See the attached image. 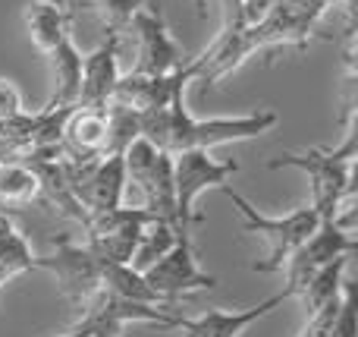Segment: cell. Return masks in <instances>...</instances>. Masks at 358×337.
Listing matches in <instances>:
<instances>
[{
    "label": "cell",
    "mask_w": 358,
    "mask_h": 337,
    "mask_svg": "<svg viewBox=\"0 0 358 337\" xmlns=\"http://www.w3.org/2000/svg\"><path fill=\"white\" fill-rule=\"evenodd\" d=\"M142 123V136L151 145L170 151H189V149H214L223 142H242V139L264 136L267 130L277 126V114L273 111H258V114H242V117H210V120H195L185 111V101L179 98L167 107L138 114Z\"/></svg>",
    "instance_id": "6da1fadb"
},
{
    "label": "cell",
    "mask_w": 358,
    "mask_h": 337,
    "mask_svg": "<svg viewBox=\"0 0 358 337\" xmlns=\"http://www.w3.org/2000/svg\"><path fill=\"white\" fill-rule=\"evenodd\" d=\"M324 10H330V6H343V10L349 13V22L355 25V13H358V0H321Z\"/></svg>",
    "instance_id": "f1b7e54d"
},
{
    "label": "cell",
    "mask_w": 358,
    "mask_h": 337,
    "mask_svg": "<svg viewBox=\"0 0 358 337\" xmlns=\"http://www.w3.org/2000/svg\"><path fill=\"white\" fill-rule=\"evenodd\" d=\"M157 221L155 214H148L145 208H129V205H117L110 212L92 214L85 221V240L82 243L94 252V256L107 259V262H132V252H136L138 240H142L145 227Z\"/></svg>",
    "instance_id": "ba28073f"
},
{
    "label": "cell",
    "mask_w": 358,
    "mask_h": 337,
    "mask_svg": "<svg viewBox=\"0 0 358 337\" xmlns=\"http://www.w3.org/2000/svg\"><path fill=\"white\" fill-rule=\"evenodd\" d=\"M25 104H22V95L13 82H3L0 79V120H10L16 114H22Z\"/></svg>",
    "instance_id": "83f0119b"
},
{
    "label": "cell",
    "mask_w": 358,
    "mask_h": 337,
    "mask_svg": "<svg viewBox=\"0 0 358 337\" xmlns=\"http://www.w3.org/2000/svg\"><path fill=\"white\" fill-rule=\"evenodd\" d=\"M57 4H69V0H57Z\"/></svg>",
    "instance_id": "4dcf8cb0"
},
{
    "label": "cell",
    "mask_w": 358,
    "mask_h": 337,
    "mask_svg": "<svg viewBox=\"0 0 358 337\" xmlns=\"http://www.w3.org/2000/svg\"><path fill=\"white\" fill-rule=\"evenodd\" d=\"M138 136H142L138 114L107 101V155H123Z\"/></svg>",
    "instance_id": "603a6c76"
},
{
    "label": "cell",
    "mask_w": 358,
    "mask_h": 337,
    "mask_svg": "<svg viewBox=\"0 0 358 337\" xmlns=\"http://www.w3.org/2000/svg\"><path fill=\"white\" fill-rule=\"evenodd\" d=\"M255 57V44L248 35V25H223V32L195 57L198 60V79L204 92L217 85L223 76H229L233 69H239L242 63Z\"/></svg>",
    "instance_id": "9a60e30c"
},
{
    "label": "cell",
    "mask_w": 358,
    "mask_h": 337,
    "mask_svg": "<svg viewBox=\"0 0 358 337\" xmlns=\"http://www.w3.org/2000/svg\"><path fill=\"white\" fill-rule=\"evenodd\" d=\"M50 69H54V95L44 107H73L79 101V82H82V50L73 44V38H63L48 54Z\"/></svg>",
    "instance_id": "d6986e66"
},
{
    "label": "cell",
    "mask_w": 358,
    "mask_h": 337,
    "mask_svg": "<svg viewBox=\"0 0 358 337\" xmlns=\"http://www.w3.org/2000/svg\"><path fill=\"white\" fill-rule=\"evenodd\" d=\"M142 277L170 309H176V303L182 296H192L198 290H214L220 284L214 275L198 268L195 252H192V240H176L157 262H151L142 271Z\"/></svg>",
    "instance_id": "9c48e42d"
},
{
    "label": "cell",
    "mask_w": 358,
    "mask_h": 337,
    "mask_svg": "<svg viewBox=\"0 0 358 337\" xmlns=\"http://www.w3.org/2000/svg\"><path fill=\"white\" fill-rule=\"evenodd\" d=\"M79 6L98 19L101 29H104V35L126 38V32H129L136 13L145 6V0H82Z\"/></svg>",
    "instance_id": "7402d4cb"
},
{
    "label": "cell",
    "mask_w": 358,
    "mask_h": 337,
    "mask_svg": "<svg viewBox=\"0 0 358 337\" xmlns=\"http://www.w3.org/2000/svg\"><path fill=\"white\" fill-rule=\"evenodd\" d=\"M340 256H355V237L349 231H343L340 224H334V221H321V224L315 227V233H311L283 265L286 287L292 290V296H296V290L302 287L317 268H324L327 262H334V259H340Z\"/></svg>",
    "instance_id": "7c38bea8"
},
{
    "label": "cell",
    "mask_w": 358,
    "mask_h": 337,
    "mask_svg": "<svg viewBox=\"0 0 358 337\" xmlns=\"http://www.w3.org/2000/svg\"><path fill=\"white\" fill-rule=\"evenodd\" d=\"M286 300H292L289 287H286L283 294L267 296L264 303H258V306H252V309H236V312L208 309V312L198 315V319H182V315H176L173 331H179V337H239V334H245L255 322H261L277 306H283Z\"/></svg>",
    "instance_id": "4fadbf2b"
},
{
    "label": "cell",
    "mask_w": 358,
    "mask_h": 337,
    "mask_svg": "<svg viewBox=\"0 0 358 337\" xmlns=\"http://www.w3.org/2000/svg\"><path fill=\"white\" fill-rule=\"evenodd\" d=\"M198 79V60H185L173 73H120L117 85H113L110 101L113 104H123L136 114L145 111H157V107H167L173 101L185 98V85Z\"/></svg>",
    "instance_id": "30bf717a"
},
{
    "label": "cell",
    "mask_w": 358,
    "mask_h": 337,
    "mask_svg": "<svg viewBox=\"0 0 358 337\" xmlns=\"http://www.w3.org/2000/svg\"><path fill=\"white\" fill-rule=\"evenodd\" d=\"M204 6H208V0H195V13H198V16H204Z\"/></svg>",
    "instance_id": "f546056e"
},
{
    "label": "cell",
    "mask_w": 358,
    "mask_h": 337,
    "mask_svg": "<svg viewBox=\"0 0 358 337\" xmlns=\"http://www.w3.org/2000/svg\"><path fill=\"white\" fill-rule=\"evenodd\" d=\"M220 193L233 202V208L242 214V231L252 233L255 240L267 246V256L261 262H255V271H283L286 259L315 233V227L321 224V214L308 205L296 208V212L283 214V218H271V214L258 212L248 199H242L239 193H233L229 186H220Z\"/></svg>",
    "instance_id": "3957f363"
},
{
    "label": "cell",
    "mask_w": 358,
    "mask_h": 337,
    "mask_svg": "<svg viewBox=\"0 0 358 337\" xmlns=\"http://www.w3.org/2000/svg\"><path fill=\"white\" fill-rule=\"evenodd\" d=\"M25 167L35 174L38 180V195L35 202L48 205L57 218H66V221H76V224L85 227L88 221V212L82 208V202L76 199L73 186H69L66 174H63V164H60V151L57 155H41V158H31L25 161Z\"/></svg>",
    "instance_id": "e0dca14e"
},
{
    "label": "cell",
    "mask_w": 358,
    "mask_h": 337,
    "mask_svg": "<svg viewBox=\"0 0 358 337\" xmlns=\"http://www.w3.org/2000/svg\"><path fill=\"white\" fill-rule=\"evenodd\" d=\"M273 0H223L227 6V22L229 25H255L267 10H271Z\"/></svg>",
    "instance_id": "484cf974"
},
{
    "label": "cell",
    "mask_w": 358,
    "mask_h": 337,
    "mask_svg": "<svg viewBox=\"0 0 358 337\" xmlns=\"http://www.w3.org/2000/svg\"><path fill=\"white\" fill-rule=\"evenodd\" d=\"M126 183L142 193L145 212L155 214L157 221L170 224L179 240H189V231H182L176 214V189H173V155L157 145H151L145 136H138L129 149L123 151Z\"/></svg>",
    "instance_id": "277c9868"
},
{
    "label": "cell",
    "mask_w": 358,
    "mask_h": 337,
    "mask_svg": "<svg viewBox=\"0 0 358 337\" xmlns=\"http://www.w3.org/2000/svg\"><path fill=\"white\" fill-rule=\"evenodd\" d=\"M29 268H35V256H31L29 243L16 231V224L0 212V290L6 287V281H13Z\"/></svg>",
    "instance_id": "44dd1931"
},
{
    "label": "cell",
    "mask_w": 358,
    "mask_h": 337,
    "mask_svg": "<svg viewBox=\"0 0 358 337\" xmlns=\"http://www.w3.org/2000/svg\"><path fill=\"white\" fill-rule=\"evenodd\" d=\"M327 337H358V328H355V290H352V284L349 281H346V287H343L340 309H336V319H334V325H330Z\"/></svg>",
    "instance_id": "4316f807"
},
{
    "label": "cell",
    "mask_w": 358,
    "mask_h": 337,
    "mask_svg": "<svg viewBox=\"0 0 358 337\" xmlns=\"http://www.w3.org/2000/svg\"><path fill=\"white\" fill-rule=\"evenodd\" d=\"M126 35L136 41V67H132V73H151V76L173 73V69H179L185 63L182 48H179L176 38L170 35L161 10L142 6Z\"/></svg>",
    "instance_id": "8fae6325"
},
{
    "label": "cell",
    "mask_w": 358,
    "mask_h": 337,
    "mask_svg": "<svg viewBox=\"0 0 358 337\" xmlns=\"http://www.w3.org/2000/svg\"><path fill=\"white\" fill-rule=\"evenodd\" d=\"M355 158H358V114L349 104V120L343 142L336 149H308V151H283L267 167H296L308 174L311 183V208L321 221H334L346 202L355 199Z\"/></svg>",
    "instance_id": "7a4b0ae2"
},
{
    "label": "cell",
    "mask_w": 358,
    "mask_h": 337,
    "mask_svg": "<svg viewBox=\"0 0 358 337\" xmlns=\"http://www.w3.org/2000/svg\"><path fill=\"white\" fill-rule=\"evenodd\" d=\"M22 19H25L31 44L41 54H50L69 35L73 10H69V4H57V0H31V4H25Z\"/></svg>",
    "instance_id": "ac0fdd59"
},
{
    "label": "cell",
    "mask_w": 358,
    "mask_h": 337,
    "mask_svg": "<svg viewBox=\"0 0 358 337\" xmlns=\"http://www.w3.org/2000/svg\"><path fill=\"white\" fill-rule=\"evenodd\" d=\"M107 155V104L69 111L60 132V158L69 161H98Z\"/></svg>",
    "instance_id": "5bb4252c"
},
{
    "label": "cell",
    "mask_w": 358,
    "mask_h": 337,
    "mask_svg": "<svg viewBox=\"0 0 358 337\" xmlns=\"http://www.w3.org/2000/svg\"><path fill=\"white\" fill-rule=\"evenodd\" d=\"M120 48H123V38L104 35V41L92 54H82V82L76 104L98 107L110 101L113 85L120 79Z\"/></svg>",
    "instance_id": "2e32d148"
},
{
    "label": "cell",
    "mask_w": 358,
    "mask_h": 337,
    "mask_svg": "<svg viewBox=\"0 0 358 337\" xmlns=\"http://www.w3.org/2000/svg\"><path fill=\"white\" fill-rule=\"evenodd\" d=\"M239 174L236 161H217L208 149H189L173 155V189H176V214L182 231H189L192 221H198L195 202L208 189L227 186V180Z\"/></svg>",
    "instance_id": "52a82bcc"
},
{
    "label": "cell",
    "mask_w": 358,
    "mask_h": 337,
    "mask_svg": "<svg viewBox=\"0 0 358 337\" xmlns=\"http://www.w3.org/2000/svg\"><path fill=\"white\" fill-rule=\"evenodd\" d=\"M324 13L327 10L321 6V0H273L271 10L255 25H248L255 54H271L277 48L305 50Z\"/></svg>",
    "instance_id": "5b68a950"
},
{
    "label": "cell",
    "mask_w": 358,
    "mask_h": 337,
    "mask_svg": "<svg viewBox=\"0 0 358 337\" xmlns=\"http://www.w3.org/2000/svg\"><path fill=\"white\" fill-rule=\"evenodd\" d=\"M176 231L170 224H164V221H151L148 227H145V233H142V240H138V246H136V252H132V268L136 271H145L151 262H157V259L164 256V252L170 249V246L176 243Z\"/></svg>",
    "instance_id": "d4e9b609"
},
{
    "label": "cell",
    "mask_w": 358,
    "mask_h": 337,
    "mask_svg": "<svg viewBox=\"0 0 358 337\" xmlns=\"http://www.w3.org/2000/svg\"><path fill=\"white\" fill-rule=\"evenodd\" d=\"M35 268L50 271L57 281L60 296L73 309H85L88 300L101 290V271H104V259L94 256L85 243H73L69 237H60L54 243L50 256H35Z\"/></svg>",
    "instance_id": "8992f818"
},
{
    "label": "cell",
    "mask_w": 358,
    "mask_h": 337,
    "mask_svg": "<svg viewBox=\"0 0 358 337\" xmlns=\"http://www.w3.org/2000/svg\"><path fill=\"white\" fill-rule=\"evenodd\" d=\"M349 259H352V256H340V259H334V262H327L324 268H317L315 275H311L308 281L296 290V296L302 300V306H305V312H308V315L317 312V309H324L327 303L340 300L343 284H346Z\"/></svg>",
    "instance_id": "ffe728a7"
},
{
    "label": "cell",
    "mask_w": 358,
    "mask_h": 337,
    "mask_svg": "<svg viewBox=\"0 0 358 337\" xmlns=\"http://www.w3.org/2000/svg\"><path fill=\"white\" fill-rule=\"evenodd\" d=\"M38 195V180L25 164H0V208L29 205Z\"/></svg>",
    "instance_id": "cb8c5ba5"
}]
</instances>
